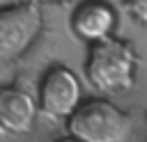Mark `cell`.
Here are the masks:
<instances>
[{
	"label": "cell",
	"instance_id": "obj_4",
	"mask_svg": "<svg viewBox=\"0 0 147 142\" xmlns=\"http://www.w3.org/2000/svg\"><path fill=\"white\" fill-rule=\"evenodd\" d=\"M80 103V80L78 76L64 66L53 64L39 82L37 108L48 119H67Z\"/></svg>",
	"mask_w": 147,
	"mask_h": 142
},
{
	"label": "cell",
	"instance_id": "obj_5",
	"mask_svg": "<svg viewBox=\"0 0 147 142\" xmlns=\"http://www.w3.org/2000/svg\"><path fill=\"white\" fill-rule=\"evenodd\" d=\"M71 32L87 41H101L113 37L117 27V9L108 0H83L71 11Z\"/></svg>",
	"mask_w": 147,
	"mask_h": 142
},
{
	"label": "cell",
	"instance_id": "obj_2",
	"mask_svg": "<svg viewBox=\"0 0 147 142\" xmlns=\"http://www.w3.org/2000/svg\"><path fill=\"white\" fill-rule=\"evenodd\" d=\"M67 128L78 142H126L131 117L108 98H90L67 117Z\"/></svg>",
	"mask_w": 147,
	"mask_h": 142
},
{
	"label": "cell",
	"instance_id": "obj_3",
	"mask_svg": "<svg viewBox=\"0 0 147 142\" xmlns=\"http://www.w3.org/2000/svg\"><path fill=\"white\" fill-rule=\"evenodd\" d=\"M41 11L34 2L0 7V64L23 55L41 32Z\"/></svg>",
	"mask_w": 147,
	"mask_h": 142
},
{
	"label": "cell",
	"instance_id": "obj_1",
	"mask_svg": "<svg viewBox=\"0 0 147 142\" xmlns=\"http://www.w3.org/2000/svg\"><path fill=\"white\" fill-rule=\"evenodd\" d=\"M138 55L124 39L108 37L90 44L85 57V78L101 94L129 92L136 82Z\"/></svg>",
	"mask_w": 147,
	"mask_h": 142
},
{
	"label": "cell",
	"instance_id": "obj_8",
	"mask_svg": "<svg viewBox=\"0 0 147 142\" xmlns=\"http://www.w3.org/2000/svg\"><path fill=\"white\" fill-rule=\"evenodd\" d=\"M37 2H44V5H57V2H67V0H37Z\"/></svg>",
	"mask_w": 147,
	"mask_h": 142
},
{
	"label": "cell",
	"instance_id": "obj_9",
	"mask_svg": "<svg viewBox=\"0 0 147 142\" xmlns=\"http://www.w3.org/2000/svg\"><path fill=\"white\" fill-rule=\"evenodd\" d=\"M55 142H78V140H74V137H71V135H67V137H57V140H55Z\"/></svg>",
	"mask_w": 147,
	"mask_h": 142
},
{
	"label": "cell",
	"instance_id": "obj_6",
	"mask_svg": "<svg viewBox=\"0 0 147 142\" xmlns=\"http://www.w3.org/2000/svg\"><path fill=\"white\" fill-rule=\"evenodd\" d=\"M37 112H39L37 101L28 89L16 85L0 87V133L5 135L30 133Z\"/></svg>",
	"mask_w": 147,
	"mask_h": 142
},
{
	"label": "cell",
	"instance_id": "obj_7",
	"mask_svg": "<svg viewBox=\"0 0 147 142\" xmlns=\"http://www.w3.org/2000/svg\"><path fill=\"white\" fill-rule=\"evenodd\" d=\"M126 11L142 25H147V0H124Z\"/></svg>",
	"mask_w": 147,
	"mask_h": 142
}]
</instances>
